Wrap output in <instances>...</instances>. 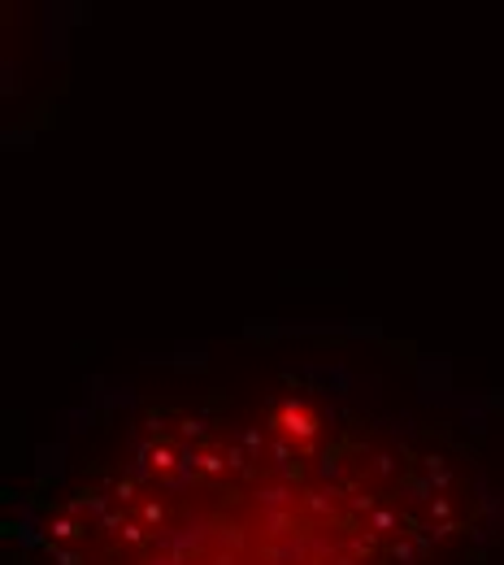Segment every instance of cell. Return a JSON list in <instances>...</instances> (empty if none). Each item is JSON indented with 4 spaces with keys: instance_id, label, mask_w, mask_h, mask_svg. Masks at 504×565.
<instances>
[{
    "instance_id": "1",
    "label": "cell",
    "mask_w": 504,
    "mask_h": 565,
    "mask_svg": "<svg viewBox=\"0 0 504 565\" xmlns=\"http://www.w3.org/2000/svg\"><path fill=\"white\" fill-rule=\"evenodd\" d=\"M478 496L435 448L279 404L183 418L22 504L27 565H435Z\"/></svg>"
}]
</instances>
